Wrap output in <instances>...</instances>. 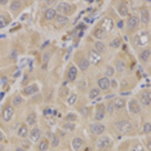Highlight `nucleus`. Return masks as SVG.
Instances as JSON below:
<instances>
[{
    "instance_id": "473e14b6",
    "label": "nucleus",
    "mask_w": 151,
    "mask_h": 151,
    "mask_svg": "<svg viewBox=\"0 0 151 151\" xmlns=\"http://www.w3.org/2000/svg\"><path fill=\"white\" fill-rule=\"evenodd\" d=\"M23 102V98L21 97V96H16L14 98H13V105L14 106H21Z\"/></svg>"
},
{
    "instance_id": "6ab92c4d",
    "label": "nucleus",
    "mask_w": 151,
    "mask_h": 151,
    "mask_svg": "<svg viewBox=\"0 0 151 151\" xmlns=\"http://www.w3.org/2000/svg\"><path fill=\"white\" fill-rule=\"evenodd\" d=\"M56 16H57V12H56V9H54V8L47 9V12H45V18L48 19V21H52V19H54V18H56Z\"/></svg>"
},
{
    "instance_id": "a211bd4d",
    "label": "nucleus",
    "mask_w": 151,
    "mask_h": 151,
    "mask_svg": "<svg viewBox=\"0 0 151 151\" xmlns=\"http://www.w3.org/2000/svg\"><path fill=\"white\" fill-rule=\"evenodd\" d=\"M40 136H42V133H40V129H37V128H34L31 130V133H30V138L34 142H37L40 139Z\"/></svg>"
},
{
    "instance_id": "72a5a7b5",
    "label": "nucleus",
    "mask_w": 151,
    "mask_h": 151,
    "mask_svg": "<svg viewBox=\"0 0 151 151\" xmlns=\"http://www.w3.org/2000/svg\"><path fill=\"white\" fill-rule=\"evenodd\" d=\"M63 129L65 130H68V132H73V130L75 129L74 123H65V124H63Z\"/></svg>"
},
{
    "instance_id": "c85d7f7f",
    "label": "nucleus",
    "mask_w": 151,
    "mask_h": 151,
    "mask_svg": "<svg viewBox=\"0 0 151 151\" xmlns=\"http://www.w3.org/2000/svg\"><path fill=\"white\" fill-rule=\"evenodd\" d=\"M93 35H94L96 37H97V39H102V37L105 36V32H104V30H102L101 27H97V29L94 30Z\"/></svg>"
},
{
    "instance_id": "412c9836",
    "label": "nucleus",
    "mask_w": 151,
    "mask_h": 151,
    "mask_svg": "<svg viewBox=\"0 0 151 151\" xmlns=\"http://www.w3.org/2000/svg\"><path fill=\"white\" fill-rule=\"evenodd\" d=\"M114 107H115V110H123L125 107V99H123V98L116 99L114 102Z\"/></svg>"
},
{
    "instance_id": "7ed1b4c3",
    "label": "nucleus",
    "mask_w": 151,
    "mask_h": 151,
    "mask_svg": "<svg viewBox=\"0 0 151 151\" xmlns=\"http://www.w3.org/2000/svg\"><path fill=\"white\" fill-rule=\"evenodd\" d=\"M105 114H106V106L104 104H99L97 107H96V115H94V119L96 120H102L105 118Z\"/></svg>"
},
{
    "instance_id": "39448f33",
    "label": "nucleus",
    "mask_w": 151,
    "mask_h": 151,
    "mask_svg": "<svg viewBox=\"0 0 151 151\" xmlns=\"http://www.w3.org/2000/svg\"><path fill=\"white\" fill-rule=\"evenodd\" d=\"M128 107H129V111L132 112V114H139L141 112V106L136 99H130L128 102Z\"/></svg>"
},
{
    "instance_id": "e433bc0d",
    "label": "nucleus",
    "mask_w": 151,
    "mask_h": 151,
    "mask_svg": "<svg viewBox=\"0 0 151 151\" xmlns=\"http://www.w3.org/2000/svg\"><path fill=\"white\" fill-rule=\"evenodd\" d=\"M58 145H60V138H58L57 136H53V137H52V142H50V146L57 147Z\"/></svg>"
},
{
    "instance_id": "4468645a",
    "label": "nucleus",
    "mask_w": 151,
    "mask_h": 151,
    "mask_svg": "<svg viewBox=\"0 0 151 151\" xmlns=\"http://www.w3.org/2000/svg\"><path fill=\"white\" fill-rule=\"evenodd\" d=\"M76 75H78V70L75 66H71L70 68H68L67 71V80L68 81H74L75 79H76Z\"/></svg>"
},
{
    "instance_id": "2eb2a0df",
    "label": "nucleus",
    "mask_w": 151,
    "mask_h": 151,
    "mask_svg": "<svg viewBox=\"0 0 151 151\" xmlns=\"http://www.w3.org/2000/svg\"><path fill=\"white\" fill-rule=\"evenodd\" d=\"M112 27H114L112 19H110V18L104 19V22H102V30H104V31H111Z\"/></svg>"
},
{
    "instance_id": "f3484780",
    "label": "nucleus",
    "mask_w": 151,
    "mask_h": 151,
    "mask_svg": "<svg viewBox=\"0 0 151 151\" xmlns=\"http://www.w3.org/2000/svg\"><path fill=\"white\" fill-rule=\"evenodd\" d=\"M12 116H13V107L8 106V107H5L4 112H3V118H4L5 122H9L12 119Z\"/></svg>"
},
{
    "instance_id": "a878e982",
    "label": "nucleus",
    "mask_w": 151,
    "mask_h": 151,
    "mask_svg": "<svg viewBox=\"0 0 151 151\" xmlns=\"http://www.w3.org/2000/svg\"><path fill=\"white\" fill-rule=\"evenodd\" d=\"M48 147H49V142H48L47 139H43L42 142L39 143V146H37V149H39V151H47Z\"/></svg>"
},
{
    "instance_id": "f8f14e48",
    "label": "nucleus",
    "mask_w": 151,
    "mask_h": 151,
    "mask_svg": "<svg viewBox=\"0 0 151 151\" xmlns=\"http://www.w3.org/2000/svg\"><path fill=\"white\" fill-rule=\"evenodd\" d=\"M73 147H74L75 151H80L84 147V141L81 139V138H79V137L74 138L73 139Z\"/></svg>"
},
{
    "instance_id": "20e7f679",
    "label": "nucleus",
    "mask_w": 151,
    "mask_h": 151,
    "mask_svg": "<svg viewBox=\"0 0 151 151\" xmlns=\"http://www.w3.org/2000/svg\"><path fill=\"white\" fill-rule=\"evenodd\" d=\"M56 9H57L56 12H58L61 16H65L71 12V6H70V4H67V3H60Z\"/></svg>"
},
{
    "instance_id": "0eeeda50",
    "label": "nucleus",
    "mask_w": 151,
    "mask_h": 151,
    "mask_svg": "<svg viewBox=\"0 0 151 151\" xmlns=\"http://www.w3.org/2000/svg\"><path fill=\"white\" fill-rule=\"evenodd\" d=\"M138 21H139V19L137 18L136 16H130L128 18V21H127V26H128V29L129 30L137 29V26H138Z\"/></svg>"
},
{
    "instance_id": "c9c22d12",
    "label": "nucleus",
    "mask_w": 151,
    "mask_h": 151,
    "mask_svg": "<svg viewBox=\"0 0 151 151\" xmlns=\"http://www.w3.org/2000/svg\"><path fill=\"white\" fill-rule=\"evenodd\" d=\"M8 25V21H6V17L4 14H0V29Z\"/></svg>"
},
{
    "instance_id": "bb28decb",
    "label": "nucleus",
    "mask_w": 151,
    "mask_h": 151,
    "mask_svg": "<svg viewBox=\"0 0 151 151\" xmlns=\"http://www.w3.org/2000/svg\"><path fill=\"white\" fill-rule=\"evenodd\" d=\"M106 50V47H105V44L102 43V42H97L96 43V52L97 53H104Z\"/></svg>"
},
{
    "instance_id": "a18cd8bd",
    "label": "nucleus",
    "mask_w": 151,
    "mask_h": 151,
    "mask_svg": "<svg viewBox=\"0 0 151 151\" xmlns=\"http://www.w3.org/2000/svg\"><path fill=\"white\" fill-rule=\"evenodd\" d=\"M50 114H52V110H50L49 107H47L45 110H44V115H45V116H49Z\"/></svg>"
},
{
    "instance_id": "2f4dec72",
    "label": "nucleus",
    "mask_w": 151,
    "mask_h": 151,
    "mask_svg": "<svg viewBox=\"0 0 151 151\" xmlns=\"http://www.w3.org/2000/svg\"><path fill=\"white\" fill-rule=\"evenodd\" d=\"M105 73H106V76L105 78H111L112 76V75H114L115 74V71H114V67H111V66H107V67H106V71H105Z\"/></svg>"
},
{
    "instance_id": "37998d69",
    "label": "nucleus",
    "mask_w": 151,
    "mask_h": 151,
    "mask_svg": "<svg viewBox=\"0 0 151 151\" xmlns=\"http://www.w3.org/2000/svg\"><path fill=\"white\" fill-rule=\"evenodd\" d=\"M17 57H18V52H17L16 49L12 50V53H11V61H13V62H14V61L17 60Z\"/></svg>"
},
{
    "instance_id": "de8ad7c7",
    "label": "nucleus",
    "mask_w": 151,
    "mask_h": 151,
    "mask_svg": "<svg viewBox=\"0 0 151 151\" xmlns=\"http://www.w3.org/2000/svg\"><path fill=\"white\" fill-rule=\"evenodd\" d=\"M49 58H50V54H49V53H48V54H44V57H43L44 62H48V61H49Z\"/></svg>"
},
{
    "instance_id": "cd10ccee",
    "label": "nucleus",
    "mask_w": 151,
    "mask_h": 151,
    "mask_svg": "<svg viewBox=\"0 0 151 151\" xmlns=\"http://www.w3.org/2000/svg\"><path fill=\"white\" fill-rule=\"evenodd\" d=\"M88 67H89V61L88 60H81L80 61V63H79V68H80L81 71H85V70H88Z\"/></svg>"
},
{
    "instance_id": "5701e85b",
    "label": "nucleus",
    "mask_w": 151,
    "mask_h": 151,
    "mask_svg": "<svg viewBox=\"0 0 151 151\" xmlns=\"http://www.w3.org/2000/svg\"><path fill=\"white\" fill-rule=\"evenodd\" d=\"M27 134H29V130H27V127L26 125H21L18 129V136L21 138H26Z\"/></svg>"
},
{
    "instance_id": "b1692460",
    "label": "nucleus",
    "mask_w": 151,
    "mask_h": 151,
    "mask_svg": "<svg viewBox=\"0 0 151 151\" xmlns=\"http://www.w3.org/2000/svg\"><path fill=\"white\" fill-rule=\"evenodd\" d=\"M19 9H21V1H18V0H14V1H11V11L12 12H18Z\"/></svg>"
},
{
    "instance_id": "09e8293b",
    "label": "nucleus",
    "mask_w": 151,
    "mask_h": 151,
    "mask_svg": "<svg viewBox=\"0 0 151 151\" xmlns=\"http://www.w3.org/2000/svg\"><path fill=\"white\" fill-rule=\"evenodd\" d=\"M81 111H83V115H84V116H88V115H89V110H87V109H83V110H81Z\"/></svg>"
},
{
    "instance_id": "aec40b11",
    "label": "nucleus",
    "mask_w": 151,
    "mask_h": 151,
    "mask_svg": "<svg viewBox=\"0 0 151 151\" xmlns=\"http://www.w3.org/2000/svg\"><path fill=\"white\" fill-rule=\"evenodd\" d=\"M56 23L58 26H63V25H66V23L68 22V18L66 16H61V14H58V16H56Z\"/></svg>"
},
{
    "instance_id": "58836bf2",
    "label": "nucleus",
    "mask_w": 151,
    "mask_h": 151,
    "mask_svg": "<svg viewBox=\"0 0 151 151\" xmlns=\"http://www.w3.org/2000/svg\"><path fill=\"white\" fill-rule=\"evenodd\" d=\"M143 133H146V134L151 133V124H150V122L145 123V125H143Z\"/></svg>"
},
{
    "instance_id": "9b49d317",
    "label": "nucleus",
    "mask_w": 151,
    "mask_h": 151,
    "mask_svg": "<svg viewBox=\"0 0 151 151\" xmlns=\"http://www.w3.org/2000/svg\"><path fill=\"white\" fill-rule=\"evenodd\" d=\"M98 87L101 88V89H109L110 87H111V81L109 80L107 78H101V79H98Z\"/></svg>"
},
{
    "instance_id": "3c124183",
    "label": "nucleus",
    "mask_w": 151,
    "mask_h": 151,
    "mask_svg": "<svg viewBox=\"0 0 151 151\" xmlns=\"http://www.w3.org/2000/svg\"><path fill=\"white\" fill-rule=\"evenodd\" d=\"M16 151H26V150H25V149H22V147H17Z\"/></svg>"
},
{
    "instance_id": "f257e3e1",
    "label": "nucleus",
    "mask_w": 151,
    "mask_h": 151,
    "mask_svg": "<svg viewBox=\"0 0 151 151\" xmlns=\"http://www.w3.org/2000/svg\"><path fill=\"white\" fill-rule=\"evenodd\" d=\"M116 128H118L122 133H124V134H128V133L132 132L133 127H132V123H130L129 120H120V122L116 123Z\"/></svg>"
},
{
    "instance_id": "c756f323",
    "label": "nucleus",
    "mask_w": 151,
    "mask_h": 151,
    "mask_svg": "<svg viewBox=\"0 0 151 151\" xmlns=\"http://www.w3.org/2000/svg\"><path fill=\"white\" fill-rule=\"evenodd\" d=\"M116 70H118L119 73H123V71L125 70V63H124V61L119 60L118 62H116Z\"/></svg>"
},
{
    "instance_id": "ddd939ff",
    "label": "nucleus",
    "mask_w": 151,
    "mask_h": 151,
    "mask_svg": "<svg viewBox=\"0 0 151 151\" xmlns=\"http://www.w3.org/2000/svg\"><path fill=\"white\" fill-rule=\"evenodd\" d=\"M118 13L122 17H127L129 14V8H128V5L124 4V3H122V4H119L118 6Z\"/></svg>"
},
{
    "instance_id": "423d86ee",
    "label": "nucleus",
    "mask_w": 151,
    "mask_h": 151,
    "mask_svg": "<svg viewBox=\"0 0 151 151\" xmlns=\"http://www.w3.org/2000/svg\"><path fill=\"white\" fill-rule=\"evenodd\" d=\"M89 63H93V65H98L101 62V56L96 52V50H91L89 52Z\"/></svg>"
},
{
    "instance_id": "603ef678",
    "label": "nucleus",
    "mask_w": 151,
    "mask_h": 151,
    "mask_svg": "<svg viewBox=\"0 0 151 151\" xmlns=\"http://www.w3.org/2000/svg\"><path fill=\"white\" fill-rule=\"evenodd\" d=\"M3 139H4V136H3V133L1 132H0V142H1V141Z\"/></svg>"
},
{
    "instance_id": "1a4fd4ad",
    "label": "nucleus",
    "mask_w": 151,
    "mask_h": 151,
    "mask_svg": "<svg viewBox=\"0 0 151 151\" xmlns=\"http://www.w3.org/2000/svg\"><path fill=\"white\" fill-rule=\"evenodd\" d=\"M91 132L93 133V134H102V133L105 132V125L99 124V123H97V124H93L91 127Z\"/></svg>"
},
{
    "instance_id": "4c0bfd02",
    "label": "nucleus",
    "mask_w": 151,
    "mask_h": 151,
    "mask_svg": "<svg viewBox=\"0 0 151 151\" xmlns=\"http://www.w3.org/2000/svg\"><path fill=\"white\" fill-rule=\"evenodd\" d=\"M98 94H99V91L98 89H92L91 92H89V98H96V97H98Z\"/></svg>"
},
{
    "instance_id": "393cba45",
    "label": "nucleus",
    "mask_w": 151,
    "mask_h": 151,
    "mask_svg": "<svg viewBox=\"0 0 151 151\" xmlns=\"http://www.w3.org/2000/svg\"><path fill=\"white\" fill-rule=\"evenodd\" d=\"M150 50L149 49H146V50H143L142 53L139 54V58H141V61H142V62H147V61H149V58H150Z\"/></svg>"
},
{
    "instance_id": "7c9ffc66",
    "label": "nucleus",
    "mask_w": 151,
    "mask_h": 151,
    "mask_svg": "<svg viewBox=\"0 0 151 151\" xmlns=\"http://www.w3.org/2000/svg\"><path fill=\"white\" fill-rule=\"evenodd\" d=\"M65 120H66V123H74L75 120H76V115L73 114V112H70V114H67V115H66Z\"/></svg>"
},
{
    "instance_id": "79ce46f5",
    "label": "nucleus",
    "mask_w": 151,
    "mask_h": 151,
    "mask_svg": "<svg viewBox=\"0 0 151 151\" xmlns=\"http://www.w3.org/2000/svg\"><path fill=\"white\" fill-rule=\"evenodd\" d=\"M78 89H79V91H80V92H84V91H85V80H81V81H79Z\"/></svg>"
},
{
    "instance_id": "8fccbe9b",
    "label": "nucleus",
    "mask_w": 151,
    "mask_h": 151,
    "mask_svg": "<svg viewBox=\"0 0 151 151\" xmlns=\"http://www.w3.org/2000/svg\"><path fill=\"white\" fill-rule=\"evenodd\" d=\"M118 27H119V29H122V27H123V22H122V21L118 22Z\"/></svg>"
},
{
    "instance_id": "c03bdc74",
    "label": "nucleus",
    "mask_w": 151,
    "mask_h": 151,
    "mask_svg": "<svg viewBox=\"0 0 151 151\" xmlns=\"http://www.w3.org/2000/svg\"><path fill=\"white\" fill-rule=\"evenodd\" d=\"M132 151H143V147L141 146V145H136V146L132 149Z\"/></svg>"
},
{
    "instance_id": "a19ab883",
    "label": "nucleus",
    "mask_w": 151,
    "mask_h": 151,
    "mask_svg": "<svg viewBox=\"0 0 151 151\" xmlns=\"http://www.w3.org/2000/svg\"><path fill=\"white\" fill-rule=\"evenodd\" d=\"M78 99V96L76 94H73V96H70V98L67 99V104L70 105V106H73L74 104H75V101Z\"/></svg>"
},
{
    "instance_id": "6e6552de",
    "label": "nucleus",
    "mask_w": 151,
    "mask_h": 151,
    "mask_svg": "<svg viewBox=\"0 0 151 151\" xmlns=\"http://www.w3.org/2000/svg\"><path fill=\"white\" fill-rule=\"evenodd\" d=\"M141 102H142V105L145 106H149L151 104V93L150 91H143L142 92V96H141Z\"/></svg>"
},
{
    "instance_id": "49530a36",
    "label": "nucleus",
    "mask_w": 151,
    "mask_h": 151,
    "mask_svg": "<svg viewBox=\"0 0 151 151\" xmlns=\"http://www.w3.org/2000/svg\"><path fill=\"white\" fill-rule=\"evenodd\" d=\"M22 146L25 147V149H29V147H30V142H29V141H23V142H22Z\"/></svg>"
},
{
    "instance_id": "f704fd0d",
    "label": "nucleus",
    "mask_w": 151,
    "mask_h": 151,
    "mask_svg": "<svg viewBox=\"0 0 151 151\" xmlns=\"http://www.w3.org/2000/svg\"><path fill=\"white\" fill-rule=\"evenodd\" d=\"M120 44H122V40H120L119 37H116V39H114V40L111 42L110 47H112V48H119V47H120Z\"/></svg>"
},
{
    "instance_id": "f03ea898",
    "label": "nucleus",
    "mask_w": 151,
    "mask_h": 151,
    "mask_svg": "<svg viewBox=\"0 0 151 151\" xmlns=\"http://www.w3.org/2000/svg\"><path fill=\"white\" fill-rule=\"evenodd\" d=\"M111 143H112L111 138H109V137H101V138L96 142V149L99 151H105L111 146Z\"/></svg>"
},
{
    "instance_id": "dca6fc26",
    "label": "nucleus",
    "mask_w": 151,
    "mask_h": 151,
    "mask_svg": "<svg viewBox=\"0 0 151 151\" xmlns=\"http://www.w3.org/2000/svg\"><path fill=\"white\" fill-rule=\"evenodd\" d=\"M141 22H142L143 25H147V23L150 22V13L145 8L141 11Z\"/></svg>"
},
{
    "instance_id": "9d476101",
    "label": "nucleus",
    "mask_w": 151,
    "mask_h": 151,
    "mask_svg": "<svg viewBox=\"0 0 151 151\" xmlns=\"http://www.w3.org/2000/svg\"><path fill=\"white\" fill-rule=\"evenodd\" d=\"M22 92H23V94H25L26 97H29V96H32L34 93H36V92H37V85L32 84V85H29V87H25Z\"/></svg>"
},
{
    "instance_id": "4be33fe9",
    "label": "nucleus",
    "mask_w": 151,
    "mask_h": 151,
    "mask_svg": "<svg viewBox=\"0 0 151 151\" xmlns=\"http://www.w3.org/2000/svg\"><path fill=\"white\" fill-rule=\"evenodd\" d=\"M36 119H37V118H36V114H35V112H31V114L27 115L26 123H27L29 125H34V124L36 123Z\"/></svg>"
},
{
    "instance_id": "ea45409f",
    "label": "nucleus",
    "mask_w": 151,
    "mask_h": 151,
    "mask_svg": "<svg viewBox=\"0 0 151 151\" xmlns=\"http://www.w3.org/2000/svg\"><path fill=\"white\" fill-rule=\"evenodd\" d=\"M115 111V107H114V102H109L107 107H106V112H110V114H112V112Z\"/></svg>"
}]
</instances>
